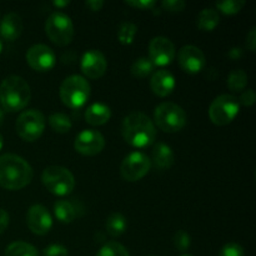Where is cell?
I'll use <instances>...</instances> for the list:
<instances>
[{"mask_svg": "<svg viewBox=\"0 0 256 256\" xmlns=\"http://www.w3.org/2000/svg\"><path fill=\"white\" fill-rule=\"evenodd\" d=\"M122 134L132 148L144 149L154 144L156 129L152 120L142 112H130L122 122Z\"/></svg>", "mask_w": 256, "mask_h": 256, "instance_id": "obj_1", "label": "cell"}, {"mask_svg": "<svg viewBox=\"0 0 256 256\" xmlns=\"http://www.w3.org/2000/svg\"><path fill=\"white\" fill-rule=\"evenodd\" d=\"M32 166L22 156L4 154L0 156V186L6 190H20L32 180Z\"/></svg>", "mask_w": 256, "mask_h": 256, "instance_id": "obj_2", "label": "cell"}, {"mask_svg": "<svg viewBox=\"0 0 256 256\" xmlns=\"http://www.w3.org/2000/svg\"><path fill=\"white\" fill-rule=\"evenodd\" d=\"M32 98L30 86L22 78L10 75L0 84V104L8 112H16L24 109Z\"/></svg>", "mask_w": 256, "mask_h": 256, "instance_id": "obj_3", "label": "cell"}, {"mask_svg": "<svg viewBox=\"0 0 256 256\" xmlns=\"http://www.w3.org/2000/svg\"><path fill=\"white\" fill-rule=\"evenodd\" d=\"M60 99L70 109H80L86 104L92 94L88 80L80 75H70L60 85Z\"/></svg>", "mask_w": 256, "mask_h": 256, "instance_id": "obj_4", "label": "cell"}, {"mask_svg": "<svg viewBox=\"0 0 256 256\" xmlns=\"http://www.w3.org/2000/svg\"><path fill=\"white\" fill-rule=\"evenodd\" d=\"M186 112L175 102H162L154 110V122L165 132H178L186 125Z\"/></svg>", "mask_w": 256, "mask_h": 256, "instance_id": "obj_5", "label": "cell"}, {"mask_svg": "<svg viewBox=\"0 0 256 256\" xmlns=\"http://www.w3.org/2000/svg\"><path fill=\"white\" fill-rule=\"evenodd\" d=\"M42 182L52 194L65 196L72 194L75 188V178L69 169L59 165H52L44 169Z\"/></svg>", "mask_w": 256, "mask_h": 256, "instance_id": "obj_6", "label": "cell"}, {"mask_svg": "<svg viewBox=\"0 0 256 256\" xmlns=\"http://www.w3.org/2000/svg\"><path fill=\"white\" fill-rule=\"evenodd\" d=\"M45 32L54 44L66 46L74 38V24L69 15L62 12H54L45 22Z\"/></svg>", "mask_w": 256, "mask_h": 256, "instance_id": "obj_7", "label": "cell"}, {"mask_svg": "<svg viewBox=\"0 0 256 256\" xmlns=\"http://www.w3.org/2000/svg\"><path fill=\"white\" fill-rule=\"evenodd\" d=\"M240 110L239 100L230 94L219 95L212 100L209 108V118L216 126L230 124L238 116Z\"/></svg>", "mask_w": 256, "mask_h": 256, "instance_id": "obj_8", "label": "cell"}, {"mask_svg": "<svg viewBox=\"0 0 256 256\" xmlns=\"http://www.w3.org/2000/svg\"><path fill=\"white\" fill-rule=\"evenodd\" d=\"M18 135L25 142H35L45 130V118L39 110H26L18 116L15 124Z\"/></svg>", "mask_w": 256, "mask_h": 256, "instance_id": "obj_9", "label": "cell"}, {"mask_svg": "<svg viewBox=\"0 0 256 256\" xmlns=\"http://www.w3.org/2000/svg\"><path fill=\"white\" fill-rule=\"evenodd\" d=\"M152 160L142 152H132L124 158L120 165V174L126 182H139L150 172Z\"/></svg>", "mask_w": 256, "mask_h": 256, "instance_id": "obj_10", "label": "cell"}, {"mask_svg": "<svg viewBox=\"0 0 256 256\" xmlns=\"http://www.w3.org/2000/svg\"><path fill=\"white\" fill-rule=\"evenodd\" d=\"M26 62L32 70L39 72H50L56 64V56L52 48L44 44L32 45L26 52Z\"/></svg>", "mask_w": 256, "mask_h": 256, "instance_id": "obj_11", "label": "cell"}, {"mask_svg": "<svg viewBox=\"0 0 256 256\" xmlns=\"http://www.w3.org/2000/svg\"><path fill=\"white\" fill-rule=\"evenodd\" d=\"M74 148L79 154L85 155V156H94L104 150L105 139L102 132L98 130H82L75 138Z\"/></svg>", "mask_w": 256, "mask_h": 256, "instance_id": "obj_12", "label": "cell"}, {"mask_svg": "<svg viewBox=\"0 0 256 256\" xmlns=\"http://www.w3.org/2000/svg\"><path fill=\"white\" fill-rule=\"evenodd\" d=\"M149 59L154 66H166L175 59V46L170 39L156 36L149 44Z\"/></svg>", "mask_w": 256, "mask_h": 256, "instance_id": "obj_13", "label": "cell"}, {"mask_svg": "<svg viewBox=\"0 0 256 256\" xmlns=\"http://www.w3.org/2000/svg\"><path fill=\"white\" fill-rule=\"evenodd\" d=\"M178 62L184 72L189 74H198L204 70L206 58L200 48L194 45H185L178 52Z\"/></svg>", "mask_w": 256, "mask_h": 256, "instance_id": "obj_14", "label": "cell"}, {"mask_svg": "<svg viewBox=\"0 0 256 256\" xmlns=\"http://www.w3.org/2000/svg\"><path fill=\"white\" fill-rule=\"evenodd\" d=\"M26 225L32 234L42 236L52 228V218L44 205L35 204L28 210Z\"/></svg>", "mask_w": 256, "mask_h": 256, "instance_id": "obj_15", "label": "cell"}, {"mask_svg": "<svg viewBox=\"0 0 256 256\" xmlns=\"http://www.w3.org/2000/svg\"><path fill=\"white\" fill-rule=\"evenodd\" d=\"M108 68L106 58L102 52L96 49H90L82 54L80 62V69L82 74L89 79H99L105 74Z\"/></svg>", "mask_w": 256, "mask_h": 256, "instance_id": "obj_16", "label": "cell"}, {"mask_svg": "<svg viewBox=\"0 0 256 256\" xmlns=\"http://www.w3.org/2000/svg\"><path fill=\"white\" fill-rule=\"evenodd\" d=\"M175 85H176L175 78L169 70H158L156 72L152 74V80H150L152 92L159 98L169 96L174 92Z\"/></svg>", "mask_w": 256, "mask_h": 256, "instance_id": "obj_17", "label": "cell"}, {"mask_svg": "<svg viewBox=\"0 0 256 256\" xmlns=\"http://www.w3.org/2000/svg\"><path fill=\"white\" fill-rule=\"evenodd\" d=\"M22 32V20L16 12H9L0 22V35L4 40L14 42Z\"/></svg>", "mask_w": 256, "mask_h": 256, "instance_id": "obj_18", "label": "cell"}, {"mask_svg": "<svg viewBox=\"0 0 256 256\" xmlns=\"http://www.w3.org/2000/svg\"><path fill=\"white\" fill-rule=\"evenodd\" d=\"M152 164L159 170H168L174 165L175 154L165 142H158L152 149Z\"/></svg>", "mask_w": 256, "mask_h": 256, "instance_id": "obj_19", "label": "cell"}, {"mask_svg": "<svg viewBox=\"0 0 256 256\" xmlns=\"http://www.w3.org/2000/svg\"><path fill=\"white\" fill-rule=\"evenodd\" d=\"M110 118H112V110L106 104H102V102H94L85 112L86 122L92 126L106 124Z\"/></svg>", "mask_w": 256, "mask_h": 256, "instance_id": "obj_20", "label": "cell"}, {"mask_svg": "<svg viewBox=\"0 0 256 256\" xmlns=\"http://www.w3.org/2000/svg\"><path fill=\"white\" fill-rule=\"evenodd\" d=\"M220 22V15L212 8H206V9H202L199 12L196 19L198 28H199L202 32H212L215 28L219 25Z\"/></svg>", "mask_w": 256, "mask_h": 256, "instance_id": "obj_21", "label": "cell"}, {"mask_svg": "<svg viewBox=\"0 0 256 256\" xmlns=\"http://www.w3.org/2000/svg\"><path fill=\"white\" fill-rule=\"evenodd\" d=\"M55 218L62 224H70L78 216L76 208L68 200H58L54 204Z\"/></svg>", "mask_w": 256, "mask_h": 256, "instance_id": "obj_22", "label": "cell"}, {"mask_svg": "<svg viewBox=\"0 0 256 256\" xmlns=\"http://www.w3.org/2000/svg\"><path fill=\"white\" fill-rule=\"evenodd\" d=\"M105 228H106V232L112 238H119L125 232L128 228L126 219L120 212H114L110 215L105 222Z\"/></svg>", "mask_w": 256, "mask_h": 256, "instance_id": "obj_23", "label": "cell"}, {"mask_svg": "<svg viewBox=\"0 0 256 256\" xmlns=\"http://www.w3.org/2000/svg\"><path fill=\"white\" fill-rule=\"evenodd\" d=\"M5 256H39V252L29 242H15L6 248Z\"/></svg>", "mask_w": 256, "mask_h": 256, "instance_id": "obj_24", "label": "cell"}, {"mask_svg": "<svg viewBox=\"0 0 256 256\" xmlns=\"http://www.w3.org/2000/svg\"><path fill=\"white\" fill-rule=\"evenodd\" d=\"M48 122H49L50 128L59 134H65V132H70L72 128L70 118L62 112H54V114L50 115Z\"/></svg>", "mask_w": 256, "mask_h": 256, "instance_id": "obj_25", "label": "cell"}, {"mask_svg": "<svg viewBox=\"0 0 256 256\" xmlns=\"http://www.w3.org/2000/svg\"><path fill=\"white\" fill-rule=\"evenodd\" d=\"M228 88L234 92H240L245 90L248 85V74L242 69L232 70L226 80Z\"/></svg>", "mask_w": 256, "mask_h": 256, "instance_id": "obj_26", "label": "cell"}, {"mask_svg": "<svg viewBox=\"0 0 256 256\" xmlns=\"http://www.w3.org/2000/svg\"><path fill=\"white\" fill-rule=\"evenodd\" d=\"M154 64L150 62L149 58H139V59L135 60L132 65V76L138 78V79H144V78L149 76L150 74L154 70Z\"/></svg>", "mask_w": 256, "mask_h": 256, "instance_id": "obj_27", "label": "cell"}, {"mask_svg": "<svg viewBox=\"0 0 256 256\" xmlns=\"http://www.w3.org/2000/svg\"><path fill=\"white\" fill-rule=\"evenodd\" d=\"M138 32V26L134 22H125L118 29V40L122 45H130L134 42L135 35Z\"/></svg>", "mask_w": 256, "mask_h": 256, "instance_id": "obj_28", "label": "cell"}, {"mask_svg": "<svg viewBox=\"0 0 256 256\" xmlns=\"http://www.w3.org/2000/svg\"><path fill=\"white\" fill-rule=\"evenodd\" d=\"M95 256H130L124 245L116 242H109L102 246Z\"/></svg>", "mask_w": 256, "mask_h": 256, "instance_id": "obj_29", "label": "cell"}, {"mask_svg": "<svg viewBox=\"0 0 256 256\" xmlns=\"http://www.w3.org/2000/svg\"><path fill=\"white\" fill-rule=\"evenodd\" d=\"M245 6L244 0H224L216 2V12L225 15H235Z\"/></svg>", "mask_w": 256, "mask_h": 256, "instance_id": "obj_30", "label": "cell"}, {"mask_svg": "<svg viewBox=\"0 0 256 256\" xmlns=\"http://www.w3.org/2000/svg\"><path fill=\"white\" fill-rule=\"evenodd\" d=\"M190 244H192L190 235L188 234L186 232H184V230H179V232L174 235V245L178 249V252H186L190 248Z\"/></svg>", "mask_w": 256, "mask_h": 256, "instance_id": "obj_31", "label": "cell"}, {"mask_svg": "<svg viewBox=\"0 0 256 256\" xmlns=\"http://www.w3.org/2000/svg\"><path fill=\"white\" fill-rule=\"evenodd\" d=\"M219 256H245L244 248L238 242H228L222 248Z\"/></svg>", "mask_w": 256, "mask_h": 256, "instance_id": "obj_32", "label": "cell"}, {"mask_svg": "<svg viewBox=\"0 0 256 256\" xmlns=\"http://www.w3.org/2000/svg\"><path fill=\"white\" fill-rule=\"evenodd\" d=\"M44 256H68L69 252H68L66 248L62 244H52L49 246H46L42 252Z\"/></svg>", "mask_w": 256, "mask_h": 256, "instance_id": "obj_33", "label": "cell"}, {"mask_svg": "<svg viewBox=\"0 0 256 256\" xmlns=\"http://www.w3.org/2000/svg\"><path fill=\"white\" fill-rule=\"evenodd\" d=\"M162 9L169 12H179L184 10L186 4L182 0H164L162 2Z\"/></svg>", "mask_w": 256, "mask_h": 256, "instance_id": "obj_34", "label": "cell"}, {"mask_svg": "<svg viewBox=\"0 0 256 256\" xmlns=\"http://www.w3.org/2000/svg\"><path fill=\"white\" fill-rule=\"evenodd\" d=\"M125 4L139 10H152L156 6V2L154 0H129L125 2Z\"/></svg>", "mask_w": 256, "mask_h": 256, "instance_id": "obj_35", "label": "cell"}, {"mask_svg": "<svg viewBox=\"0 0 256 256\" xmlns=\"http://www.w3.org/2000/svg\"><path fill=\"white\" fill-rule=\"evenodd\" d=\"M255 92L252 89H246L245 92H242V96H240L239 104L244 105V106H252L255 102Z\"/></svg>", "mask_w": 256, "mask_h": 256, "instance_id": "obj_36", "label": "cell"}, {"mask_svg": "<svg viewBox=\"0 0 256 256\" xmlns=\"http://www.w3.org/2000/svg\"><path fill=\"white\" fill-rule=\"evenodd\" d=\"M248 50H250L252 52H255L256 48V28H252L249 32V34L246 35V42H245Z\"/></svg>", "mask_w": 256, "mask_h": 256, "instance_id": "obj_37", "label": "cell"}, {"mask_svg": "<svg viewBox=\"0 0 256 256\" xmlns=\"http://www.w3.org/2000/svg\"><path fill=\"white\" fill-rule=\"evenodd\" d=\"M9 214L4 209H0V235L9 226Z\"/></svg>", "mask_w": 256, "mask_h": 256, "instance_id": "obj_38", "label": "cell"}, {"mask_svg": "<svg viewBox=\"0 0 256 256\" xmlns=\"http://www.w3.org/2000/svg\"><path fill=\"white\" fill-rule=\"evenodd\" d=\"M85 6L92 10V12H99L104 6V2H102V0H89V2H85Z\"/></svg>", "mask_w": 256, "mask_h": 256, "instance_id": "obj_39", "label": "cell"}, {"mask_svg": "<svg viewBox=\"0 0 256 256\" xmlns=\"http://www.w3.org/2000/svg\"><path fill=\"white\" fill-rule=\"evenodd\" d=\"M228 55H229L230 59L238 60L242 56V49H240V48H232V49L228 52Z\"/></svg>", "mask_w": 256, "mask_h": 256, "instance_id": "obj_40", "label": "cell"}, {"mask_svg": "<svg viewBox=\"0 0 256 256\" xmlns=\"http://www.w3.org/2000/svg\"><path fill=\"white\" fill-rule=\"evenodd\" d=\"M69 4H70V2H66V0H64V2H59V0H56V2H52V5L56 8H59V9L68 6Z\"/></svg>", "mask_w": 256, "mask_h": 256, "instance_id": "obj_41", "label": "cell"}, {"mask_svg": "<svg viewBox=\"0 0 256 256\" xmlns=\"http://www.w3.org/2000/svg\"><path fill=\"white\" fill-rule=\"evenodd\" d=\"M2 122H4V110L0 108V125L2 124Z\"/></svg>", "mask_w": 256, "mask_h": 256, "instance_id": "obj_42", "label": "cell"}, {"mask_svg": "<svg viewBox=\"0 0 256 256\" xmlns=\"http://www.w3.org/2000/svg\"><path fill=\"white\" fill-rule=\"evenodd\" d=\"M2 146H4V139H2V134H0V150L2 149Z\"/></svg>", "mask_w": 256, "mask_h": 256, "instance_id": "obj_43", "label": "cell"}, {"mask_svg": "<svg viewBox=\"0 0 256 256\" xmlns=\"http://www.w3.org/2000/svg\"><path fill=\"white\" fill-rule=\"evenodd\" d=\"M2 40H0V54H2Z\"/></svg>", "mask_w": 256, "mask_h": 256, "instance_id": "obj_44", "label": "cell"}, {"mask_svg": "<svg viewBox=\"0 0 256 256\" xmlns=\"http://www.w3.org/2000/svg\"><path fill=\"white\" fill-rule=\"evenodd\" d=\"M180 256H192V255H190V254H182V255H180Z\"/></svg>", "mask_w": 256, "mask_h": 256, "instance_id": "obj_45", "label": "cell"}, {"mask_svg": "<svg viewBox=\"0 0 256 256\" xmlns=\"http://www.w3.org/2000/svg\"><path fill=\"white\" fill-rule=\"evenodd\" d=\"M148 256H155V255H148Z\"/></svg>", "mask_w": 256, "mask_h": 256, "instance_id": "obj_46", "label": "cell"}]
</instances>
